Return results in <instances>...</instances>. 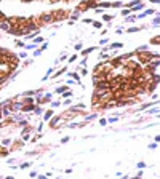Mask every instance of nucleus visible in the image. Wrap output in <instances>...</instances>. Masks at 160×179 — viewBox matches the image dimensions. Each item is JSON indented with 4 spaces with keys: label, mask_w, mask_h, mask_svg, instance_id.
<instances>
[{
    "label": "nucleus",
    "mask_w": 160,
    "mask_h": 179,
    "mask_svg": "<svg viewBox=\"0 0 160 179\" xmlns=\"http://www.w3.org/2000/svg\"><path fill=\"white\" fill-rule=\"evenodd\" d=\"M69 18V13L66 10H56V11H53V19H54V22H58V21H64V19H67Z\"/></svg>",
    "instance_id": "f257e3e1"
},
{
    "label": "nucleus",
    "mask_w": 160,
    "mask_h": 179,
    "mask_svg": "<svg viewBox=\"0 0 160 179\" xmlns=\"http://www.w3.org/2000/svg\"><path fill=\"white\" fill-rule=\"evenodd\" d=\"M40 22L42 24H48V22H54L53 19V13H43L40 16Z\"/></svg>",
    "instance_id": "f03ea898"
},
{
    "label": "nucleus",
    "mask_w": 160,
    "mask_h": 179,
    "mask_svg": "<svg viewBox=\"0 0 160 179\" xmlns=\"http://www.w3.org/2000/svg\"><path fill=\"white\" fill-rule=\"evenodd\" d=\"M96 90H103V91H107L109 90V82L107 80H101L98 82V85H95Z\"/></svg>",
    "instance_id": "7ed1b4c3"
},
{
    "label": "nucleus",
    "mask_w": 160,
    "mask_h": 179,
    "mask_svg": "<svg viewBox=\"0 0 160 179\" xmlns=\"http://www.w3.org/2000/svg\"><path fill=\"white\" fill-rule=\"evenodd\" d=\"M7 21L10 22V26H18L19 24V16H10V18H7Z\"/></svg>",
    "instance_id": "20e7f679"
},
{
    "label": "nucleus",
    "mask_w": 160,
    "mask_h": 179,
    "mask_svg": "<svg viewBox=\"0 0 160 179\" xmlns=\"http://www.w3.org/2000/svg\"><path fill=\"white\" fill-rule=\"evenodd\" d=\"M10 22L8 21H7V19H5V21H2V22H0V29H2V30H5V32H8V29H10Z\"/></svg>",
    "instance_id": "39448f33"
},
{
    "label": "nucleus",
    "mask_w": 160,
    "mask_h": 179,
    "mask_svg": "<svg viewBox=\"0 0 160 179\" xmlns=\"http://www.w3.org/2000/svg\"><path fill=\"white\" fill-rule=\"evenodd\" d=\"M59 122H61V118H59V117H53V118H51V122H50V126H56Z\"/></svg>",
    "instance_id": "423d86ee"
},
{
    "label": "nucleus",
    "mask_w": 160,
    "mask_h": 179,
    "mask_svg": "<svg viewBox=\"0 0 160 179\" xmlns=\"http://www.w3.org/2000/svg\"><path fill=\"white\" fill-rule=\"evenodd\" d=\"M51 117H53V110H48V112L45 114V120H50Z\"/></svg>",
    "instance_id": "0eeeda50"
},
{
    "label": "nucleus",
    "mask_w": 160,
    "mask_h": 179,
    "mask_svg": "<svg viewBox=\"0 0 160 179\" xmlns=\"http://www.w3.org/2000/svg\"><path fill=\"white\" fill-rule=\"evenodd\" d=\"M99 7H101V8H109L111 3H109V2H103V3H99Z\"/></svg>",
    "instance_id": "6e6552de"
},
{
    "label": "nucleus",
    "mask_w": 160,
    "mask_h": 179,
    "mask_svg": "<svg viewBox=\"0 0 160 179\" xmlns=\"http://www.w3.org/2000/svg\"><path fill=\"white\" fill-rule=\"evenodd\" d=\"M2 114H3V115H10V114H11V109H10V107H5Z\"/></svg>",
    "instance_id": "1a4fd4ad"
},
{
    "label": "nucleus",
    "mask_w": 160,
    "mask_h": 179,
    "mask_svg": "<svg viewBox=\"0 0 160 179\" xmlns=\"http://www.w3.org/2000/svg\"><path fill=\"white\" fill-rule=\"evenodd\" d=\"M151 43H152V45H159V37H157V35H155V37L151 40Z\"/></svg>",
    "instance_id": "9d476101"
},
{
    "label": "nucleus",
    "mask_w": 160,
    "mask_h": 179,
    "mask_svg": "<svg viewBox=\"0 0 160 179\" xmlns=\"http://www.w3.org/2000/svg\"><path fill=\"white\" fill-rule=\"evenodd\" d=\"M135 19H136V16H128L127 19H125V21H127V22H133Z\"/></svg>",
    "instance_id": "9b49d317"
},
{
    "label": "nucleus",
    "mask_w": 160,
    "mask_h": 179,
    "mask_svg": "<svg viewBox=\"0 0 160 179\" xmlns=\"http://www.w3.org/2000/svg\"><path fill=\"white\" fill-rule=\"evenodd\" d=\"M103 19H104V21H111V19H112V16H111V14H104V16H103Z\"/></svg>",
    "instance_id": "f8f14e48"
},
{
    "label": "nucleus",
    "mask_w": 160,
    "mask_h": 179,
    "mask_svg": "<svg viewBox=\"0 0 160 179\" xmlns=\"http://www.w3.org/2000/svg\"><path fill=\"white\" fill-rule=\"evenodd\" d=\"M111 48H122V45H120V43H112Z\"/></svg>",
    "instance_id": "ddd939ff"
},
{
    "label": "nucleus",
    "mask_w": 160,
    "mask_h": 179,
    "mask_svg": "<svg viewBox=\"0 0 160 179\" xmlns=\"http://www.w3.org/2000/svg\"><path fill=\"white\" fill-rule=\"evenodd\" d=\"M5 19H7V16L3 14V11H0V22H2V21H5Z\"/></svg>",
    "instance_id": "4468645a"
},
{
    "label": "nucleus",
    "mask_w": 160,
    "mask_h": 179,
    "mask_svg": "<svg viewBox=\"0 0 160 179\" xmlns=\"http://www.w3.org/2000/svg\"><path fill=\"white\" fill-rule=\"evenodd\" d=\"M93 50H95V48H87V50H85V51H82V54H83V56H85V54H88L90 51H93Z\"/></svg>",
    "instance_id": "2eb2a0df"
},
{
    "label": "nucleus",
    "mask_w": 160,
    "mask_h": 179,
    "mask_svg": "<svg viewBox=\"0 0 160 179\" xmlns=\"http://www.w3.org/2000/svg\"><path fill=\"white\" fill-rule=\"evenodd\" d=\"M111 7H115V8H119V7H122V3H120V2H115V3H111Z\"/></svg>",
    "instance_id": "dca6fc26"
},
{
    "label": "nucleus",
    "mask_w": 160,
    "mask_h": 179,
    "mask_svg": "<svg viewBox=\"0 0 160 179\" xmlns=\"http://www.w3.org/2000/svg\"><path fill=\"white\" fill-rule=\"evenodd\" d=\"M130 13H131V10H123V11H122V14H123V16H128Z\"/></svg>",
    "instance_id": "f3484780"
},
{
    "label": "nucleus",
    "mask_w": 160,
    "mask_h": 179,
    "mask_svg": "<svg viewBox=\"0 0 160 179\" xmlns=\"http://www.w3.org/2000/svg\"><path fill=\"white\" fill-rule=\"evenodd\" d=\"M7 154H8V152H7V150L5 149H2V150H0V157H5V155Z\"/></svg>",
    "instance_id": "a211bd4d"
},
{
    "label": "nucleus",
    "mask_w": 160,
    "mask_h": 179,
    "mask_svg": "<svg viewBox=\"0 0 160 179\" xmlns=\"http://www.w3.org/2000/svg\"><path fill=\"white\" fill-rule=\"evenodd\" d=\"M93 26H95V27H98V29H99V27H101V22H98V21H95V22H93Z\"/></svg>",
    "instance_id": "6ab92c4d"
},
{
    "label": "nucleus",
    "mask_w": 160,
    "mask_h": 179,
    "mask_svg": "<svg viewBox=\"0 0 160 179\" xmlns=\"http://www.w3.org/2000/svg\"><path fill=\"white\" fill-rule=\"evenodd\" d=\"M93 118H96V115H95V114H93V115H88L87 120H93Z\"/></svg>",
    "instance_id": "aec40b11"
},
{
    "label": "nucleus",
    "mask_w": 160,
    "mask_h": 179,
    "mask_svg": "<svg viewBox=\"0 0 160 179\" xmlns=\"http://www.w3.org/2000/svg\"><path fill=\"white\" fill-rule=\"evenodd\" d=\"M157 26H159V18H155L154 19V27H157Z\"/></svg>",
    "instance_id": "412c9836"
},
{
    "label": "nucleus",
    "mask_w": 160,
    "mask_h": 179,
    "mask_svg": "<svg viewBox=\"0 0 160 179\" xmlns=\"http://www.w3.org/2000/svg\"><path fill=\"white\" fill-rule=\"evenodd\" d=\"M138 30V27H131V29H128V32H136Z\"/></svg>",
    "instance_id": "4be33fe9"
},
{
    "label": "nucleus",
    "mask_w": 160,
    "mask_h": 179,
    "mask_svg": "<svg viewBox=\"0 0 160 179\" xmlns=\"http://www.w3.org/2000/svg\"><path fill=\"white\" fill-rule=\"evenodd\" d=\"M141 8H143V5H141V3H139V5H138V7H136V8H135L133 11H138V10H141Z\"/></svg>",
    "instance_id": "5701e85b"
},
{
    "label": "nucleus",
    "mask_w": 160,
    "mask_h": 179,
    "mask_svg": "<svg viewBox=\"0 0 160 179\" xmlns=\"http://www.w3.org/2000/svg\"><path fill=\"white\" fill-rule=\"evenodd\" d=\"M59 104H61L59 101H54V102H53V107H58V106H59Z\"/></svg>",
    "instance_id": "b1692460"
},
{
    "label": "nucleus",
    "mask_w": 160,
    "mask_h": 179,
    "mask_svg": "<svg viewBox=\"0 0 160 179\" xmlns=\"http://www.w3.org/2000/svg\"><path fill=\"white\" fill-rule=\"evenodd\" d=\"M151 2H152V3H159V0H151Z\"/></svg>",
    "instance_id": "393cba45"
},
{
    "label": "nucleus",
    "mask_w": 160,
    "mask_h": 179,
    "mask_svg": "<svg viewBox=\"0 0 160 179\" xmlns=\"http://www.w3.org/2000/svg\"><path fill=\"white\" fill-rule=\"evenodd\" d=\"M22 2H29V0H22Z\"/></svg>",
    "instance_id": "a878e982"
},
{
    "label": "nucleus",
    "mask_w": 160,
    "mask_h": 179,
    "mask_svg": "<svg viewBox=\"0 0 160 179\" xmlns=\"http://www.w3.org/2000/svg\"><path fill=\"white\" fill-rule=\"evenodd\" d=\"M0 2H2V0H0Z\"/></svg>",
    "instance_id": "bb28decb"
}]
</instances>
